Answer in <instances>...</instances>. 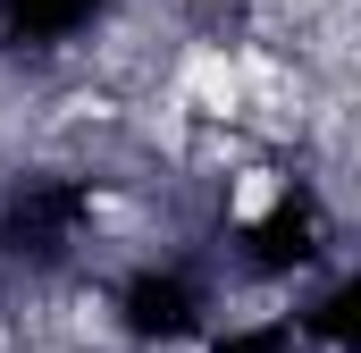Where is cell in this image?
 <instances>
[{
    "label": "cell",
    "mask_w": 361,
    "mask_h": 353,
    "mask_svg": "<svg viewBox=\"0 0 361 353\" xmlns=\"http://www.w3.org/2000/svg\"><path fill=\"white\" fill-rule=\"evenodd\" d=\"M169 101H177L185 118H202V126H244V109H252L244 68H235V51H227V42H185Z\"/></svg>",
    "instance_id": "obj_1"
},
{
    "label": "cell",
    "mask_w": 361,
    "mask_h": 353,
    "mask_svg": "<svg viewBox=\"0 0 361 353\" xmlns=\"http://www.w3.org/2000/svg\"><path fill=\"white\" fill-rule=\"evenodd\" d=\"M277 202H286V169H269V160H244V169L227 176V219L235 227H261Z\"/></svg>",
    "instance_id": "obj_2"
}]
</instances>
